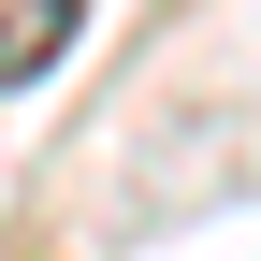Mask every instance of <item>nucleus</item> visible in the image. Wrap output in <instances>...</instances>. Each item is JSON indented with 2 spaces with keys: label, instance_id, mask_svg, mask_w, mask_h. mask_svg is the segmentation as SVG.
<instances>
[{
  "label": "nucleus",
  "instance_id": "nucleus-1",
  "mask_svg": "<svg viewBox=\"0 0 261 261\" xmlns=\"http://www.w3.org/2000/svg\"><path fill=\"white\" fill-rule=\"evenodd\" d=\"M73 29H87V0H0V87H29Z\"/></svg>",
  "mask_w": 261,
  "mask_h": 261
}]
</instances>
